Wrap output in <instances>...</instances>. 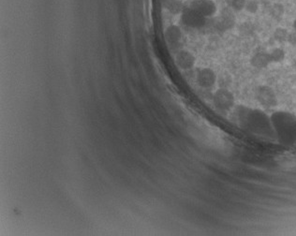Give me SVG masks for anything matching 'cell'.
<instances>
[{
    "label": "cell",
    "mask_w": 296,
    "mask_h": 236,
    "mask_svg": "<svg viewBox=\"0 0 296 236\" xmlns=\"http://www.w3.org/2000/svg\"><path fill=\"white\" fill-rule=\"evenodd\" d=\"M260 10V5L257 0H247L245 11L249 14H255Z\"/></svg>",
    "instance_id": "11"
},
{
    "label": "cell",
    "mask_w": 296,
    "mask_h": 236,
    "mask_svg": "<svg viewBox=\"0 0 296 236\" xmlns=\"http://www.w3.org/2000/svg\"><path fill=\"white\" fill-rule=\"evenodd\" d=\"M293 31L296 32V19L294 20V22H293Z\"/></svg>",
    "instance_id": "14"
},
{
    "label": "cell",
    "mask_w": 296,
    "mask_h": 236,
    "mask_svg": "<svg viewBox=\"0 0 296 236\" xmlns=\"http://www.w3.org/2000/svg\"><path fill=\"white\" fill-rule=\"evenodd\" d=\"M164 38L168 46L177 52L181 49V43L184 38L182 28L175 24L168 26L164 31Z\"/></svg>",
    "instance_id": "3"
},
{
    "label": "cell",
    "mask_w": 296,
    "mask_h": 236,
    "mask_svg": "<svg viewBox=\"0 0 296 236\" xmlns=\"http://www.w3.org/2000/svg\"><path fill=\"white\" fill-rule=\"evenodd\" d=\"M213 103L219 111H230L235 104L234 95L229 88H218L213 95Z\"/></svg>",
    "instance_id": "1"
},
{
    "label": "cell",
    "mask_w": 296,
    "mask_h": 236,
    "mask_svg": "<svg viewBox=\"0 0 296 236\" xmlns=\"http://www.w3.org/2000/svg\"><path fill=\"white\" fill-rule=\"evenodd\" d=\"M251 65L256 69H265L271 64L268 52L262 51L255 53L250 59Z\"/></svg>",
    "instance_id": "6"
},
{
    "label": "cell",
    "mask_w": 296,
    "mask_h": 236,
    "mask_svg": "<svg viewBox=\"0 0 296 236\" xmlns=\"http://www.w3.org/2000/svg\"><path fill=\"white\" fill-rule=\"evenodd\" d=\"M196 82L202 89H210L217 83V74L211 68H201L196 72Z\"/></svg>",
    "instance_id": "5"
},
{
    "label": "cell",
    "mask_w": 296,
    "mask_h": 236,
    "mask_svg": "<svg viewBox=\"0 0 296 236\" xmlns=\"http://www.w3.org/2000/svg\"><path fill=\"white\" fill-rule=\"evenodd\" d=\"M231 83H232V78L228 73H222L220 76L217 75L216 83L219 84V88H229Z\"/></svg>",
    "instance_id": "10"
},
{
    "label": "cell",
    "mask_w": 296,
    "mask_h": 236,
    "mask_svg": "<svg viewBox=\"0 0 296 236\" xmlns=\"http://www.w3.org/2000/svg\"><path fill=\"white\" fill-rule=\"evenodd\" d=\"M225 1L227 2L228 6L233 12L240 13L245 11L247 0H225Z\"/></svg>",
    "instance_id": "9"
},
{
    "label": "cell",
    "mask_w": 296,
    "mask_h": 236,
    "mask_svg": "<svg viewBox=\"0 0 296 236\" xmlns=\"http://www.w3.org/2000/svg\"><path fill=\"white\" fill-rule=\"evenodd\" d=\"M289 36H290V32L285 28H277L274 32V39H275L276 42L280 43V44L288 42Z\"/></svg>",
    "instance_id": "8"
},
{
    "label": "cell",
    "mask_w": 296,
    "mask_h": 236,
    "mask_svg": "<svg viewBox=\"0 0 296 236\" xmlns=\"http://www.w3.org/2000/svg\"><path fill=\"white\" fill-rule=\"evenodd\" d=\"M271 64L281 63L286 58V52L281 47H275L268 51Z\"/></svg>",
    "instance_id": "7"
},
{
    "label": "cell",
    "mask_w": 296,
    "mask_h": 236,
    "mask_svg": "<svg viewBox=\"0 0 296 236\" xmlns=\"http://www.w3.org/2000/svg\"><path fill=\"white\" fill-rule=\"evenodd\" d=\"M256 99L264 108H274L278 105V97L275 90L266 84H263L256 89Z\"/></svg>",
    "instance_id": "2"
},
{
    "label": "cell",
    "mask_w": 296,
    "mask_h": 236,
    "mask_svg": "<svg viewBox=\"0 0 296 236\" xmlns=\"http://www.w3.org/2000/svg\"><path fill=\"white\" fill-rule=\"evenodd\" d=\"M288 43H291L292 45L296 46V32H295V31L290 32V36H289Z\"/></svg>",
    "instance_id": "13"
},
{
    "label": "cell",
    "mask_w": 296,
    "mask_h": 236,
    "mask_svg": "<svg viewBox=\"0 0 296 236\" xmlns=\"http://www.w3.org/2000/svg\"><path fill=\"white\" fill-rule=\"evenodd\" d=\"M271 14L274 17H281L284 14V9H283L282 5L280 4H275L272 9H271Z\"/></svg>",
    "instance_id": "12"
},
{
    "label": "cell",
    "mask_w": 296,
    "mask_h": 236,
    "mask_svg": "<svg viewBox=\"0 0 296 236\" xmlns=\"http://www.w3.org/2000/svg\"><path fill=\"white\" fill-rule=\"evenodd\" d=\"M197 58L187 49H180L175 52V63L176 67L181 70H189L196 65Z\"/></svg>",
    "instance_id": "4"
},
{
    "label": "cell",
    "mask_w": 296,
    "mask_h": 236,
    "mask_svg": "<svg viewBox=\"0 0 296 236\" xmlns=\"http://www.w3.org/2000/svg\"><path fill=\"white\" fill-rule=\"evenodd\" d=\"M294 67H295V70H296V60H295V62H294Z\"/></svg>",
    "instance_id": "15"
}]
</instances>
